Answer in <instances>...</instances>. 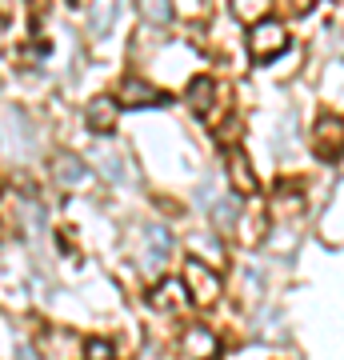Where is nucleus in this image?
I'll return each instance as SVG.
<instances>
[{
    "label": "nucleus",
    "instance_id": "1",
    "mask_svg": "<svg viewBox=\"0 0 344 360\" xmlns=\"http://www.w3.org/2000/svg\"><path fill=\"white\" fill-rule=\"evenodd\" d=\"M284 49H288V28L284 25H276V20H256L248 28V52H253L256 60H272Z\"/></svg>",
    "mask_w": 344,
    "mask_h": 360
},
{
    "label": "nucleus",
    "instance_id": "2",
    "mask_svg": "<svg viewBox=\"0 0 344 360\" xmlns=\"http://www.w3.org/2000/svg\"><path fill=\"white\" fill-rule=\"evenodd\" d=\"M184 292L204 309V304H212V300L220 296V276L208 269V264H200V260L192 257L189 264H184Z\"/></svg>",
    "mask_w": 344,
    "mask_h": 360
},
{
    "label": "nucleus",
    "instance_id": "3",
    "mask_svg": "<svg viewBox=\"0 0 344 360\" xmlns=\"http://www.w3.org/2000/svg\"><path fill=\"white\" fill-rule=\"evenodd\" d=\"M52 180H56L60 188H77V193L92 188V172H89V165H84L80 156H72V153L52 156Z\"/></svg>",
    "mask_w": 344,
    "mask_h": 360
},
{
    "label": "nucleus",
    "instance_id": "4",
    "mask_svg": "<svg viewBox=\"0 0 344 360\" xmlns=\"http://www.w3.org/2000/svg\"><path fill=\"white\" fill-rule=\"evenodd\" d=\"M120 104H128V108H153V104H165V92L156 84H148V80L132 77L120 84Z\"/></svg>",
    "mask_w": 344,
    "mask_h": 360
},
{
    "label": "nucleus",
    "instance_id": "5",
    "mask_svg": "<svg viewBox=\"0 0 344 360\" xmlns=\"http://www.w3.org/2000/svg\"><path fill=\"white\" fill-rule=\"evenodd\" d=\"M144 240H148V245H144V252H141L144 269H160V264L168 260V252H172V236H168L160 224H153V229L144 232Z\"/></svg>",
    "mask_w": 344,
    "mask_h": 360
},
{
    "label": "nucleus",
    "instance_id": "6",
    "mask_svg": "<svg viewBox=\"0 0 344 360\" xmlns=\"http://www.w3.org/2000/svg\"><path fill=\"white\" fill-rule=\"evenodd\" d=\"M229 176H232V188H236L241 196L256 193V172H253V165H248V156H244L241 148L229 153Z\"/></svg>",
    "mask_w": 344,
    "mask_h": 360
},
{
    "label": "nucleus",
    "instance_id": "7",
    "mask_svg": "<svg viewBox=\"0 0 344 360\" xmlns=\"http://www.w3.org/2000/svg\"><path fill=\"white\" fill-rule=\"evenodd\" d=\"M84 124L92 132H113L116 129V101L113 96H96L89 104V112H84Z\"/></svg>",
    "mask_w": 344,
    "mask_h": 360
},
{
    "label": "nucleus",
    "instance_id": "8",
    "mask_svg": "<svg viewBox=\"0 0 344 360\" xmlns=\"http://www.w3.org/2000/svg\"><path fill=\"white\" fill-rule=\"evenodd\" d=\"M184 352H189L192 360H212L220 352V345L208 328H189V333H184Z\"/></svg>",
    "mask_w": 344,
    "mask_h": 360
},
{
    "label": "nucleus",
    "instance_id": "9",
    "mask_svg": "<svg viewBox=\"0 0 344 360\" xmlns=\"http://www.w3.org/2000/svg\"><path fill=\"white\" fill-rule=\"evenodd\" d=\"M212 101H217V84H212L208 77H200V80H192L189 84V104L196 108V112H208Z\"/></svg>",
    "mask_w": 344,
    "mask_h": 360
},
{
    "label": "nucleus",
    "instance_id": "10",
    "mask_svg": "<svg viewBox=\"0 0 344 360\" xmlns=\"http://www.w3.org/2000/svg\"><path fill=\"white\" fill-rule=\"evenodd\" d=\"M268 4H272V0H232V16H236V20L256 25V20H265Z\"/></svg>",
    "mask_w": 344,
    "mask_h": 360
},
{
    "label": "nucleus",
    "instance_id": "11",
    "mask_svg": "<svg viewBox=\"0 0 344 360\" xmlns=\"http://www.w3.org/2000/svg\"><path fill=\"white\" fill-rule=\"evenodd\" d=\"M141 13L153 28H160L172 20V0H141Z\"/></svg>",
    "mask_w": 344,
    "mask_h": 360
},
{
    "label": "nucleus",
    "instance_id": "12",
    "mask_svg": "<svg viewBox=\"0 0 344 360\" xmlns=\"http://www.w3.org/2000/svg\"><path fill=\"white\" fill-rule=\"evenodd\" d=\"M113 13H116V0H101V4H96V13H92V28H96V32L108 28V25H113Z\"/></svg>",
    "mask_w": 344,
    "mask_h": 360
},
{
    "label": "nucleus",
    "instance_id": "13",
    "mask_svg": "<svg viewBox=\"0 0 344 360\" xmlns=\"http://www.w3.org/2000/svg\"><path fill=\"white\" fill-rule=\"evenodd\" d=\"M212 220H217L220 232H232L236 229V205H217V217Z\"/></svg>",
    "mask_w": 344,
    "mask_h": 360
},
{
    "label": "nucleus",
    "instance_id": "14",
    "mask_svg": "<svg viewBox=\"0 0 344 360\" xmlns=\"http://www.w3.org/2000/svg\"><path fill=\"white\" fill-rule=\"evenodd\" d=\"M84 360H113V345L108 340H89L84 345Z\"/></svg>",
    "mask_w": 344,
    "mask_h": 360
},
{
    "label": "nucleus",
    "instance_id": "15",
    "mask_svg": "<svg viewBox=\"0 0 344 360\" xmlns=\"http://www.w3.org/2000/svg\"><path fill=\"white\" fill-rule=\"evenodd\" d=\"M168 300H184V292H180L177 284H160V288H156V296H153V304H168Z\"/></svg>",
    "mask_w": 344,
    "mask_h": 360
},
{
    "label": "nucleus",
    "instance_id": "16",
    "mask_svg": "<svg viewBox=\"0 0 344 360\" xmlns=\"http://www.w3.org/2000/svg\"><path fill=\"white\" fill-rule=\"evenodd\" d=\"M296 4V13H308V8H312V0H293Z\"/></svg>",
    "mask_w": 344,
    "mask_h": 360
},
{
    "label": "nucleus",
    "instance_id": "17",
    "mask_svg": "<svg viewBox=\"0 0 344 360\" xmlns=\"http://www.w3.org/2000/svg\"><path fill=\"white\" fill-rule=\"evenodd\" d=\"M16 356H20V360H37V356H32V348H28V345L20 348V352H16Z\"/></svg>",
    "mask_w": 344,
    "mask_h": 360
}]
</instances>
